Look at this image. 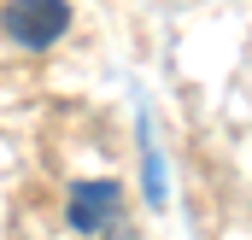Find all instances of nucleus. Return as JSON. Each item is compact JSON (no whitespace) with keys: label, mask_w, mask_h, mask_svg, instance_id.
I'll use <instances>...</instances> for the list:
<instances>
[{"label":"nucleus","mask_w":252,"mask_h":240,"mask_svg":"<svg viewBox=\"0 0 252 240\" xmlns=\"http://www.w3.org/2000/svg\"><path fill=\"white\" fill-rule=\"evenodd\" d=\"M70 30V0H6L0 6V35L24 53H47Z\"/></svg>","instance_id":"1"},{"label":"nucleus","mask_w":252,"mask_h":240,"mask_svg":"<svg viewBox=\"0 0 252 240\" xmlns=\"http://www.w3.org/2000/svg\"><path fill=\"white\" fill-rule=\"evenodd\" d=\"M118 211H124V187H118L112 176H100V181H70L64 217H70L76 235H106V229L118 223Z\"/></svg>","instance_id":"2"}]
</instances>
